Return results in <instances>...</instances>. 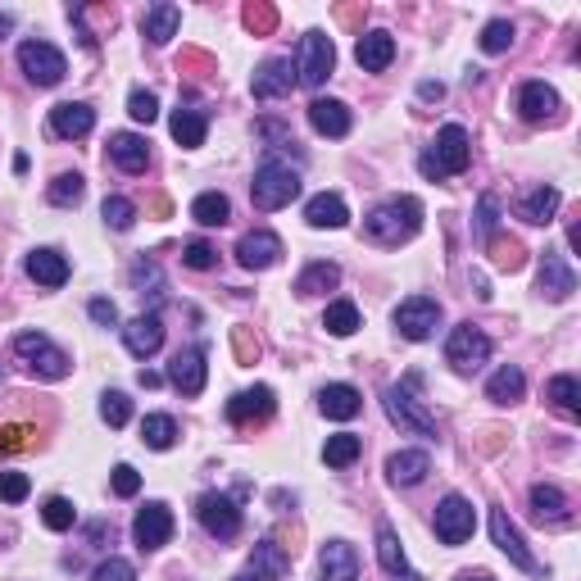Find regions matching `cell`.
I'll return each mask as SVG.
<instances>
[{
  "mask_svg": "<svg viewBox=\"0 0 581 581\" xmlns=\"http://www.w3.org/2000/svg\"><path fill=\"white\" fill-rule=\"evenodd\" d=\"M178 23H182V10H178V5L159 0V5H150V10H146V19H141V32L150 37V46H164V41L178 37Z\"/></svg>",
  "mask_w": 581,
  "mask_h": 581,
  "instance_id": "obj_30",
  "label": "cell"
},
{
  "mask_svg": "<svg viewBox=\"0 0 581 581\" xmlns=\"http://www.w3.org/2000/svg\"><path fill=\"white\" fill-rule=\"evenodd\" d=\"M473 527H477V513L463 495H445V500L436 504V536H441L445 545H463L473 536Z\"/></svg>",
  "mask_w": 581,
  "mask_h": 581,
  "instance_id": "obj_11",
  "label": "cell"
},
{
  "mask_svg": "<svg viewBox=\"0 0 581 581\" xmlns=\"http://www.w3.org/2000/svg\"><path fill=\"white\" fill-rule=\"evenodd\" d=\"M318 568H323V581H359V554H355V545L327 541L323 554H318Z\"/></svg>",
  "mask_w": 581,
  "mask_h": 581,
  "instance_id": "obj_20",
  "label": "cell"
},
{
  "mask_svg": "<svg viewBox=\"0 0 581 581\" xmlns=\"http://www.w3.org/2000/svg\"><path fill=\"white\" fill-rule=\"evenodd\" d=\"M132 536H137L141 550H159V545H168V536H173V513H168V504H146V509L137 513V522H132Z\"/></svg>",
  "mask_w": 581,
  "mask_h": 581,
  "instance_id": "obj_14",
  "label": "cell"
},
{
  "mask_svg": "<svg viewBox=\"0 0 581 581\" xmlns=\"http://www.w3.org/2000/svg\"><path fill=\"white\" fill-rule=\"evenodd\" d=\"M168 128H173V141H178V146H187V150L205 146V137H209V123H205V114H200V109H173Z\"/></svg>",
  "mask_w": 581,
  "mask_h": 581,
  "instance_id": "obj_32",
  "label": "cell"
},
{
  "mask_svg": "<svg viewBox=\"0 0 581 581\" xmlns=\"http://www.w3.org/2000/svg\"><path fill=\"white\" fill-rule=\"evenodd\" d=\"M554 109H559V96H554V87H545V82H527V87L518 91V114L527 123L554 119Z\"/></svg>",
  "mask_w": 581,
  "mask_h": 581,
  "instance_id": "obj_28",
  "label": "cell"
},
{
  "mask_svg": "<svg viewBox=\"0 0 581 581\" xmlns=\"http://www.w3.org/2000/svg\"><path fill=\"white\" fill-rule=\"evenodd\" d=\"M427 473H432V459H427L423 450H400V454L386 459V477H391V486H418Z\"/></svg>",
  "mask_w": 581,
  "mask_h": 581,
  "instance_id": "obj_27",
  "label": "cell"
},
{
  "mask_svg": "<svg viewBox=\"0 0 581 581\" xmlns=\"http://www.w3.org/2000/svg\"><path fill=\"white\" fill-rule=\"evenodd\" d=\"M82 191H87V182L78 178V173H60V178L50 182V205H78L82 200Z\"/></svg>",
  "mask_w": 581,
  "mask_h": 581,
  "instance_id": "obj_45",
  "label": "cell"
},
{
  "mask_svg": "<svg viewBox=\"0 0 581 581\" xmlns=\"http://www.w3.org/2000/svg\"><path fill=\"white\" fill-rule=\"evenodd\" d=\"M100 418H105L109 427H128L132 418V400L123 391H105L100 395Z\"/></svg>",
  "mask_w": 581,
  "mask_h": 581,
  "instance_id": "obj_46",
  "label": "cell"
},
{
  "mask_svg": "<svg viewBox=\"0 0 581 581\" xmlns=\"http://www.w3.org/2000/svg\"><path fill=\"white\" fill-rule=\"evenodd\" d=\"M232 581H259V577H255V572H241V577H232Z\"/></svg>",
  "mask_w": 581,
  "mask_h": 581,
  "instance_id": "obj_61",
  "label": "cell"
},
{
  "mask_svg": "<svg viewBox=\"0 0 581 581\" xmlns=\"http://www.w3.org/2000/svg\"><path fill=\"white\" fill-rule=\"evenodd\" d=\"M305 223L318 227V232H323V227H332V232H336V227L350 223V209H345V200L336 196V191H323V196H314L305 205Z\"/></svg>",
  "mask_w": 581,
  "mask_h": 581,
  "instance_id": "obj_29",
  "label": "cell"
},
{
  "mask_svg": "<svg viewBox=\"0 0 581 581\" xmlns=\"http://www.w3.org/2000/svg\"><path fill=\"white\" fill-rule=\"evenodd\" d=\"M196 518H200V527H205L209 536H218V541H232V536L241 532V509H237V500H232V495H218V491L200 495V500H196Z\"/></svg>",
  "mask_w": 581,
  "mask_h": 581,
  "instance_id": "obj_9",
  "label": "cell"
},
{
  "mask_svg": "<svg viewBox=\"0 0 581 581\" xmlns=\"http://www.w3.org/2000/svg\"><path fill=\"white\" fill-rule=\"evenodd\" d=\"M87 314L96 318L100 327H119V309H114V300H91Z\"/></svg>",
  "mask_w": 581,
  "mask_h": 581,
  "instance_id": "obj_55",
  "label": "cell"
},
{
  "mask_svg": "<svg viewBox=\"0 0 581 581\" xmlns=\"http://www.w3.org/2000/svg\"><path fill=\"white\" fill-rule=\"evenodd\" d=\"M246 23L255 32H273V23H277V14L268 10V5H246Z\"/></svg>",
  "mask_w": 581,
  "mask_h": 581,
  "instance_id": "obj_56",
  "label": "cell"
},
{
  "mask_svg": "<svg viewBox=\"0 0 581 581\" xmlns=\"http://www.w3.org/2000/svg\"><path fill=\"white\" fill-rule=\"evenodd\" d=\"M554 214H559V191L554 187H536L532 196H522L518 205V218H527V223H554Z\"/></svg>",
  "mask_w": 581,
  "mask_h": 581,
  "instance_id": "obj_34",
  "label": "cell"
},
{
  "mask_svg": "<svg viewBox=\"0 0 581 581\" xmlns=\"http://www.w3.org/2000/svg\"><path fill=\"white\" fill-rule=\"evenodd\" d=\"M323 327H327L332 336H355V332H359V309L350 305V300H336V305H327Z\"/></svg>",
  "mask_w": 581,
  "mask_h": 581,
  "instance_id": "obj_41",
  "label": "cell"
},
{
  "mask_svg": "<svg viewBox=\"0 0 581 581\" xmlns=\"http://www.w3.org/2000/svg\"><path fill=\"white\" fill-rule=\"evenodd\" d=\"M182 264L196 268V273H209V268L218 264V250L209 246V241H191V246L182 250Z\"/></svg>",
  "mask_w": 581,
  "mask_h": 581,
  "instance_id": "obj_49",
  "label": "cell"
},
{
  "mask_svg": "<svg viewBox=\"0 0 581 581\" xmlns=\"http://www.w3.org/2000/svg\"><path fill=\"white\" fill-rule=\"evenodd\" d=\"M168 382L178 386L187 400L205 391V350H196V345H191V350H178L173 364H168Z\"/></svg>",
  "mask_w": 581,
  "mask_h": 581,
  "instance_id": "obj_17",
  "label": "cell"
},
{
  "mask_svg": "<svg viewBox=\"0 0 581 581\" xmlns=\"http://www.w3.org/2000/svg\"><path fill=\"white\" fill-rule=\"evenodd\" d=\"M545 400H550L563 418H581V386H577V377H572V373L550 377V386H545Z\"/></svg>",
  "mask_w": 581,
  "mask_h": 581,
  "instance_id": "obj_33",
  "label": "cell"
},
{
  "mask_svg": "<svg viewBox=\"0 0 581 581\" xmlns=\"http://www.w3.org/2000/svg\"><path fill=\"white\" fill-rule=\"evenodd\" d=\"M296 87V64L291 60H268L264 69L255 73V100H277Z\"/></svg>",
  "mask_w": 581,
  "mask_h": 581,
  "instance_id": "obj_24",
  "label": "cell"
},
{
  "mask_svg": "<svg viewBox=\"0 0 581 581\" xmlns=\"http://www.w3.org/2000/svg\"><path fill=\"white\" fill-rule=\"evenodd\" d=\"M445 359H450L454 373H477V368H486V359H491V341H486V332H477L473 323H463L450 332V341H445Z\"/></svg>",
  "mask_w": 581,
  "mask_h": 581,
  "instance_id": "obj_7",
  "label": "cell"
},
{
  "mask_svg": "<svg viewBox=\"0 0 581 581\" xmlns=\"http://www.w3.org/2000/svg\"><path fill=\"white\" fill-rule=\"evenodd\" d=\"M5 28H14V19H10V14H0V32H5Z\"/></svg>",
  "mask_w": 581,
  "mask_h": 581,
  "instance_id": "obj_60",
  "label": "cell"
},
{
  "mask_svg": "<svg viewBox=\"0 0 581 581\" xmlns=\"http://www.w3.org/2000/svg\"><path fill=\"white\" fill-rule=\"evenodd\" d=\"M91 128H96V109H91V105H78V100H69V105H55V109H50V132H55V137L82 141Z\"/></svg>",
  "mask_w": 581,
  "mask_h": 581,
  "instance_id": "obj_18",
  "label": "cell"
},
{
  "mask_svg": "<svg viewBox=\"0 0 581 581\" xmlns=\"http://www.w3.org/2000/svg\"><path fill=\"white\" fill-rule=\"evenodd\" d=\"M468 159H473V146H468V132L459 128V123H445L441 132H436L432 150H427L423 159H418V168H423V178H454V173H463L468 168Z\"/></svg>",
  "mask_w": 581,
  "mask_h": 581,
  "instance_id": "obj_2",
  "label": "cell"
},
{
  "mask_svg": "<svg viewBox=\"0 0 581 581\" xmlns=\"http://www.w3.org/2000/svg\"><path fill=\"white\" fill-rule=\"evenodd\" d=\"M436 323H441V305H436L432 296H409L395 309V332H400L404 341H427V336L436 332Z\"/></svg>",
  "mask_w": 581,
  "mask_h": 581,
  "instance_id": "obj_10",
  "label": "cell"
},
{
  "mask_svg": "<svg viewBox=\"0 0 581 581\" xmlns=\"http://www.w3.org/2000/svg\"><path fill=\"white\" fill-rule=\"evenodd\" d=\"M332 69H336L332 37H327V32H305V41H300V64H296L300 78L296 82H305V87H323V82L332 78Z\"/></svg>",
  "mask_w": 581,
  "mask_h": 581,
  "instance_id": "obj_8",
  "label": "cell"
},
{
  "mask_svg": "<svg viewBox=\"0 0 581 581\" xmlns=\"http://www.w3.org/2000/svg\"><path fill=\"white\" fill-rule=\"evenodd\" d=\"M532 513L536 522H568V500L559 486H532Z\"/></svg>",
  "mask_w": 581,
  "mask_h": 581,
  "instance_id": "obj_38",
  "label": "cell"
},
{
  "mask_svg": "<svg viewBox=\"0 0 581 581\" xmlns=\"http://www.w3.org/2000/svg\"><path fill=\"white\" fill-rule=\"evenodd\" d=\"M300 196V173L282 159H264L255 173V187H250V200H255L259 214H273V209H286Z\"/></svg>",
  "mask_w": 581,
  "mask_h": 581,
  "instance_id": "obj_3",
  "label": "cell"
},
{
  "mask_svg": "<svg viewBox=\"0 0 581 581\" xmlns=\"http://www.w3.org/2000/svg\"><path fill=\"white\" fill-rule=\"evenodd\" d=\"M454 581H495V577H491V572H459Z\"/></svg>",
  "mask_w": 581,
  "mask_h": 581,
  "instance_id": "obj_59",
  "label": "cell"
},
{
  "mask_svg": "<svg viewBox=\"0 0 581 581\" xmlns=\"http://www.w3.org/2000/svg\"><path fill=\"white\" fill-rule=\"evenodd\" d=\"M418 96H423V100H441L445 87H441V82H423V87H418Z\"/></svg>",
  "mask_w": 581,
  "mask_h": 581,
  "instance_id": "obj_58",
  "label": "cell"
},
{
  "mask_svg": "<svg viewBox=\"0 0 581 581\" xmlns=\"http://www.w3.org/2000/svg\"><path fill=\"white\" fill-rule=\"evenodd\" d=\"M19 69L28 73L32 87H60L64 73H69V60L50 41H23L19 46Z\"/></svg>",
  "mask_w": 581,
  "mask_h": 581,
  "instance_id": "obj_5",
  "label": "cell"
},
{
  "mask_svg": "<svg viewBox=\"0 0 581 581\" xmlns=\"http://www.w3.org/2000/svg\"><path fill=\"white\" fill-rule=\"evenodd\" d=\"M141 441L150 445V450H173V441H178V423L168 414H150L146 423H141Z\"/></svg>",
  "mask_w": 581,
  "mask_h": 581,
  "instance_id": "obj_40",
  "label": "cell"
},
{
  "mask_svg": "<svg viewBox=\"0 0 581 581\" xmlns=\"http://www.w3.org/2000/svg\"><path fill=\"white\" fill-rule=\"evenodd\" d=\"M123 345H128L137 359H150L164 345V323H159V314H141L132 318V323H123Z\"/></svg>",
  "mask_w": 581,
  "mask_h": 581,
  "instance_id": "obj_19",
  "label": "cell"
},
{
  "mask_svg": "<svg viewBox=\"0 0 581 581\" xmlns=\"http://www.w3.org/2000/svg\"><path fill=\"white\" fill-rule=\"evenodd\" d=\"M336 282H341V268L327 264V259H318V264H309L305 273L296 277V296H323V291H332Z\"/></svg>",
  "mask_w": 581,
  "mask_h": 581,
  "instance_id": "obj_35",
  "label": "cell"
},
{
  "mask_svg": "<svg viewBox=\"0 0 581 581\" xmlns=\"http://www.w3.org/2000/svg\"><path fill=\"white\" fill-rule=\"evenodd\" d=\"M536 291H541L545 300H568L572 291H577V273H572V268L563 264L559 250H545L541 277H536Z\"/></svg>",
  "mask_w": 581,
  "mask_h": 581,
  "instance_id": "obj_16",
  "label": "cell"
},
{
  "mask_svg": "<svg viewBox=\"0 0 581 581\" xmlns=\"http://www.w3.org/2000/svg\"><path fill=\"white\" fill-rule=\"evenodd\" d=\"M250 563H255V577H259V581H277V577H286V559L277 554V545H273V541L255 545Z\"/></svg>",
  "mask_w": 581,
  "mask_h": 581,
  "instance_id": "obj_42",
  "label": "cell"
},
{
  "mask_svg": "<svg viewBox=\"0 0 581 581\" xmlns=\"http://www.w3.org/2000/svg\"><path fill=\"white\" fill-rule=\"evenodd\" d=\"M273 409H277L273 391H268V386H250V391H241V395L227 400V423H237V427L264 423V418H273Z\"/></svg>",
  "mask_w": 581,
  "mask_h": 581,
  "instance_id": "obj_13",
  "label": "cell"
},
{
  "mask_svg": "<svg viewBox=\"0 0 581 581\" xmlns=\"http://www.w3.org/2000/svg\"><path fill=\"white\" fill-rule=\"evenodd\" d=\"M355 60H359V69L364 73H382V69H391V60H395V37L391 32H364L359 37V46H355Z\"/></svg>",
  "mask_w": 581,
  "mask_h": 581,
  "instance_id": "obj_21",
  "label": "cell"
},
{
  "mask_svg": "<svg viewBox=\"0 0 581 581\" xmlns=\"http://www.w3.org/2000/svg\"><path fill=\"white\" fill-rule=\"evenodd\" d=\"M14 355L28 364V373H37L41 382H64L69 377V355H64L60 345L50 341V336H41V332H19L14 336Z\"/></svg>",
  "mask_w": 581,
  "mask_h": 581,
  "instance_id": "obj_4",
  "label": "cell"
},
{
  "mask_svg": "<svg viewBox=\"0 0 581 581\" xmlns=\"http://www.w3.org/2000/svg\"><path fill=\"white\" fill-rule=\"evenodd\" d=\"M100 218H105L114 232H128L132 223H137V205L123 196H105V205H100Z\"/></svg>",
  "mask_w": 581,
  "mask_h": 581,
  "instance_id": "obj_43",
  "label": "cell"
},
{
  "mask_svg": "<svg viewBox=\"0 0 581 581\" xmlns=\"http://www.w3.org/2000/svg\"><path fill=\"white\" fill-rule=\"evenodd\" d=\"M237 259L250 273H264V268H273L282 259V237H273V232H246L237 241Z\"/></svg>",
  "mask_w": 581,
  "mask_h": 581,
  "instance_id": "obj_15",
  "label": "cell"
},
{
  "mask_svg": "<svg viewBox=\"0 0 581 581\" xmlns=\"http://www.w3.org/2000/svg\"><path fill=\"white\" fill-rule=\"evenodd\" d=\"M522 391H527V377H522V368H513V364H504L500 373L486 382V395H491L495 404H513V400H522Z\"/></svg>",
  "mask_w": 581,
  "mask_h": 581,
  "instance_id": "obj_37",
  "label": "cell"
},
{
  "mask_svg": "<svg viewBox=\"0 0 581 581\" xmlns=\"http://www.w3.org/2000/svg\"><path fill=\"white\" fill-rule=\"evenodd\" d=\"M386 414L400 432L414 436H436V414L427 409L418 395H409V386H386Z\"/></svg>",
  "mask_w": 581,
  "mask_h": 581,
  "instance_id": "obj_6",
  "label": "cell"
},
{
  "mask_svg": "<svg viewBox=\"0 0 581 581\" xmlns=\"http://www.w3.org/2000/svg\"><path fill=\"white\" fill-rule=\"evenodd\" d=\"M128 114H132V119H137V123H155L159 119V100L155 96H150V91H132V96H128Z\"/></svg>",
  "mask_w": 581,
  "mask_h": 581,
  "instance_id": "obj_50",
  "label": "cell"
},
{
  "mask_svg": "<svg viewBox=\"0 0 581 581\" xmlns=\"http://www.w3.org/2000/svg\"><path fill=\"white\" fill-rule=\"evenodd\" d=\"M41 522H46L50 532H69L73 522H78V509H73L64 495H50L46 500V509H41Z\"/></svg>",
  "mask_w": 581,
  "mask_h": 581,
  "instance_id": "obj_44",
  "label": "cell"
},
{
  "mask_svg": "<svg viewBox=\"0 0 581 581\" xmlns=\"http://www.w3.org/2000/svg\"><path fill=\"white\" fill-rule=\"evenodd\" d=\"M309 128H314L318 137H345V132H350V109H345L341 100L318 96L314 105H309Z\"/></svg>",
  "mask_w": 581,
  "mask_h": 581,
  "instance_id": "obj_25",
  "label": "cell"
},
{
  "mask_svg": "<svg viewBox=\"0 0 581 581\" xmlns=\"http://www.w3.org/2000/svg\"><path fill=\"white\" fill-rule=\"evenodd\" d=\"M109 159H114L123 173H146V164H150L146 137H137V132H114V137H109Z\"/></svg>",
  "mask_w": 581,
  "mask_h": 581,
  "instance_id": "obj_22",
  "label": "cell"
},
{
  "mask_svg": "<svg viewBox=\"0 0 581 581\" xmlns=\"http://www.w3.org/2000/svg\"><path fill=\"white\" fill-rule=\"evenodd\" d=\"M32 427H23V423H14V427H5V432H0V454H19V450H28L32 445Z\"/></svg>",
  "mask_w": 581,
  "mask_h": 581,
  "instance_id": "obj_53",
  "label": "cell"
},
{
  "mask_svg": "<svg viewBox=\"0 0 581 581\" xmlns=\"http://www.w3.org/2000/svg\"><path fill=\"white\" fill-rule=\"evenodd\" d=\"M491 541L500 545L504 554H509V563H518L522 572H541V563L532 559V550H527V541H522V532L513 527V518L504 509H491Z\"/></svg>",
  "mask_w": 581,
  "mask_h": 581,
  "instance_id": "obj_12",
  "label": "cell"
},
{
  "mask_svg": "<svg viewBox=\"0 0 581 581\" xmlns=\"http://www.w3.org/2000/svg\"><path fill=\"white\" fill-rule=\"evenodd\" d=\"M377 559H382V568L391 572V577H400V581H423L414 568H409V559H404V550H400V536L391 532V527H377Z\"/></svg>",
  "mask_w": 581,
  "mask_h": 581,
  "instance_id": "obj_31",
  "label": "cell"
},
{
  "mask_svg": "<svg viewBox=\"0 0 581 581\" xmlns=\"http://www.w3.org/2000/svg\"><path fill=\"white\" fill-rule=\"evenodd\" d=\"M477 223H482L486 237H495V200L491 196H482V218H477Z\"/></svg>",
  "mask_w": 581,
  "mask_h": 581,
  "instance_id": "obj_57",
  "label": "cell"
},
{
  "mask_svg": "<svg viewBox=\"0 0 581 581\" xmlns=\"http://www.w3.org/2000/svg\"><path fill=\"white\" fill-rule=\"evenodd\" d=\"M191 218H196L200 227H223L227 218H232V205H227L223 191H205V196L191 200Z\"/></svg>",
  "mask_w": 581,
  "mask_h": 581,
  "instance_id": "obj_36",
  "label": "cell"
},
{
  "mask_svg": "<svg viewBox=\"0 0 581 581\" xmlns=\"http://www.w3.org/2000/svg\"><path fill=\"white\" fill-rule=\"evenodd\" d=\"M359 454H364V441H359L355 432H336V436H327V445H323L327 468H350Z\"/></svg>",
  "mask_w": 581,
  "mask_h": 581,
  "instance_id": "obj_39",
  "label": "cell"
},
{
  "mask_svg": "<svg viewBox=\"0 0 581 581\" xmlns=\"http://www.w3.org/2000/svg\"><path fill=\"white\" fill-rule=\"evenodd\" d=\"M32 491V482L23 473H0V500L5 504H23Z\"/></svg>",
  "mask_w": 581,
  "mask_h": 581,
  "instance_id": "obj_51",
  "label": "cell"
},
{
  "mask_svg": "<svg viewBox=\"0 0 581 581\" xmlns=\"http://www.w3.org/2000/svg\"><path fill=\"white\" fill-rule=\"evenodd\" d=\"M28 277L37 286H50V291H55V286L69 282V259H64L60 250L41 246V250H32V255H28Z\"/></svg>",
  "mask_w": 581,
  "mask_h": 581,
  "instance_id": "obj_23",
  "label": "cell"
},
{
  "mask_svg": "<svg viewBox=\"0 0 581 581\" xmlns=\"http://www.w3.org/2000/svg\"><path fill=\"white\" fill-rule=\"evenodd\" d=\"M96 581H137V568L128 559H105L96 568Z\"/></svg>",
  "mask_w": 581,
  "mask_h": 581,
  "instance_id": "obj_54",
  "label": "cell"
},
{
  "mask_svg": "<svg viewBox=\"0 0 581 581\" xmlns=\"http://www.w3.org/2000/svg\"><path fill=\"white\" fill-rule=\"evenodd\" d=\"M491 255L500 268H509V273H518L522 268V246L513 237H491Z\"/></svg>",
  "mask_w": 581,
  "mask_h": 581,
  "instance_id": "obj_48",
  "label": "cell"
},
{
  "mask_svg": "<svg viewBox=\"0 0 581 581\" xmlns=\"http://www.w3.org/2000/svg\"><path fill=\"white\" fill-rule=\"evenodd\" d=\"M513 46V23L509 19H491L482 28V50L486 55H504V50Z\"/></svg>",
  "mask_w": 581,
  "mask_h": 581,
  "instance_id": "obj_47",
  "label": "cell"
},
{
  "mask_svg": "<svg viewBox=\"0 0 581 581\" xmlns=\"http://www.w3.org/2000/svg\"><path fill=\"white\" fill-rule=\"evenodd\" d=\"M318 409H323L327 418H336V423H350V418L364 409V400H359L355 386H345V382H332L318 391Z\"/></svg>",
  "mask_w": 581,
  "mask_h": 581,
  "instance_id": "obj_26",
  "label": "cell"
},
{
  "mask_svg": "<svg viewBox=\"0 0 581 581\" xmlns=\"http://www.w3.org/2000/svg\"><path fill=\"white\" fill-rule=\"evenodd\" d=\"M109 482H114V495H123V500H132V495L141 491V473H137V468H132V463H119Z\"/></svg>",
  "mask_w": 581,
  "mask_h": 581,
  "instance_id": "obj_52",
  "label": "cell"
},
{
  "mask_svg": "<svg viewBox=\"0 0 581 581\" xmlns=\"http://www.w3.org/2000/svg\"><path fill=\"white\" fill-rule=\"evenodd\" d=\"M423 227V200L418 196H391L364 218V232L373 246H404Z\"/></svg>",
  "mask_w": 581,
  "mask_h": 581,
  "instance_id": "obj_1",
  "label": "cell"
}]
</instances>
